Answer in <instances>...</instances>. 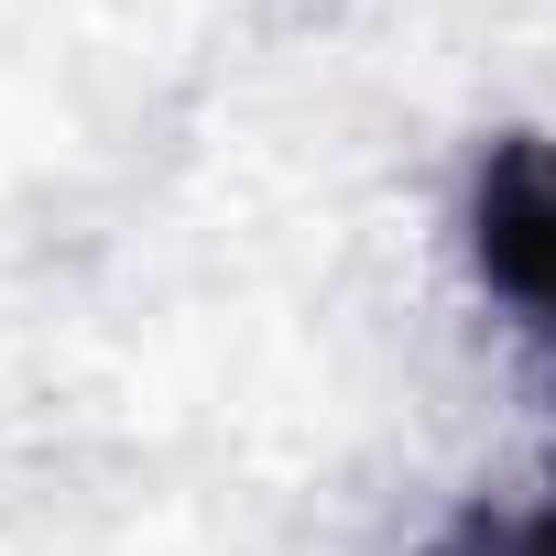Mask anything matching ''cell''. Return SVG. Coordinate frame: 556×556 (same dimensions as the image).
<instances>
[{
    "label": "cell",
    "mask_w": 556,
    "mask_h": 556,
    "mask_svg": "<svg viewBox=\"0 0 556 556\" xmlns=\"http://www.w3.org/2000/svg\"><path fill=\"white\" fill-rule=\"evenodd\" d=\"M469 262L523 328L556 339V142L545 131H502L469 164Z\"/></svg>",
    "instance_id": "6da1fadb"
},
{
    "label": "cell",
    "mask_w": 556,
    "mask_h": 556,
    "mask_svg": "<svg viewBox=\"0 0 556 556\" xmlns=\"http://www.w3.org/2000/svg\"><path fill=\"white\" fill-rule=\"evenodd\" d=\"M480 556H556V469H545L513 513H491V523H480Z\"/></svg>",
    "instance_id": "7a4b0ae2"
}]
</instances>
